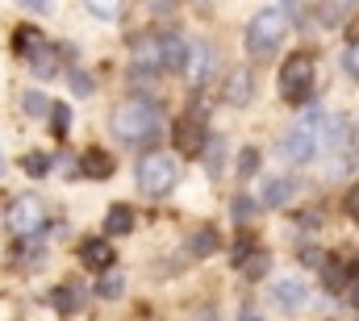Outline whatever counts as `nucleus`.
Returning a JSON list of instances; mask_svg holds the SVG:
<instances>
[{
  "mask_svg": "<svg viewBox=\"0 0 359 321\" xmlns=\"http://www.w3.org/2000/svg\"><path fill=\"white\" fill-rule=\"evenodd\" d=\"M301 259H305V263H313V267H318V263H322V259H326V254H322V250H313V246H301Z\"/></svg>",
  "mask_w": 359,
  "mask_h": 321,
  "instance_id": "f704fd0d",
  "label": "nucleus"
},
{
  "mask_svg": "<svg viewBox=\"0 0 359 321\" xmlns=\"http://www.w3.org/2000/svg\"><path fill=\"white\" fill-rule=\"evenodd\" d=\"M280 96L288 104H305L313 96V55L309 50H297L280 63Z\"/></svg>",
  "mask_w": 359,
  "mask_h": 321,
  "instance_id": "7ed1b4c3",
  "label": "nucleus"
},
{
  "mask_svg": "<svg viewBox=\"0 0 359 321\" xmlns=\"http://www.w3.org/2000/svg\"><path fill=\"white\" fill-rule=\"evenodd\" d=\"M343 205H347V217L359 221V184H355V188H347V200H343Z\"/></svg>",
  "mask_w": 359,
  "mask_h": 321,
  "instance_id": "473e14b6",
  "label": "nucleus"
},
{
  "mask_svg": "<svg viewBox=\"0 0 359 321\" xmlns=\"http://www.w3.org/2000/svg\"><path fill=\"white\" fill-rule=\"evenodd\" d=\"M80 301H84V292H80L76 284H59V288L50 292V305H55L59 313H76V309H80Z\"/></svg>",
  "mask_w": 359,
  "mask_h": 321,
  "instance_id": "a211bd4d",
  "label": "nucleus"
},
{
  "mask_svg": "<svg viewBox=\"0 0 359 321\" xmlns=\"http://www.w3.org/2000/svg\"><path fill=\"white\" fill-rule=\"evenodd\" d=\"M347 42H359V17L347 25Z\"/></svg>",
  "mask_w": 359,
  "mask_h": 321,
  "instance_id": "e433bc0d",
  "label": "nucleus"
},
{
  "mask_svg": "<svg viewBox=\"0 0 359 321\" xmlns=\"http://www.w3.org/2000/svg\"><path fill=\"white\" fill-rule=\"evenodd\" d=\"M318 134H322V113L313 109L305 121H297L288 134H284V142H280V151L288 155L292 163H305L313 159V151H318Z\"/></svg>",
  "mask_w": 359,
  "mask_h": 321,
  "instance_id": "423d86ee",
  "label": "nucleus"
},
{
  "mask_svg": "<svg viewBox=\"0 0 359 321\" xmlns=\"http://www.w3.org/2000/svg\"><path fill=\"white\" fill-rule=\"evenodd\" d=\"M134 59H138V67H147V71H163L159 67V34H138L134 38Z\"/></svg>",
  "mask_w": 359,
  "mask_h": 321,
  "instance_id": "f8f14e48",
  "label": "nucleus"
},
{
  "mask_svg": "<svg viewBox=\"0 0 359 321\" xmlns=\"http://www.w3.org/2000/svg\"><path fill=\"white\" fill-rule=\"evenodd\" d=\"M251 96H255V76H251L247 67H234L230 80H226V88H222V100L234 104V109H243V104H251Z\"/></svg>",
  "mask_w": 359,
  "mask_h": 321,
  "instance_id": "1a4fd4ad",
  "label": "nucleus"
},
{
  "mask_svg": "<svg viewBox=\"0 0 359 321\" xmlns=\"http://www.w3.org/2000/svg\"><path fill=\"white\" fill-rule=\"evenodd\" d=\"M38 42H42V34H38L34 25H21V29L13 34V50H17V55H29Z\"/></svg>",
  "mask_w": 359,
  "mask_h": 321,
  "instance_id": "5701e85b",
  "label": "nucleus"
},
{
  "mask_svg": "<svg viewBox=\"0 0 359 321\" xmlns=\"http://www.w3.org/2000/svg\"><path fill=\"white\" fill-rule=\"evenodd\" d=\"M80 167H84V175H92V179H109L113 175V155L100 151V146H92V151H84Z\"/></svg>",
  "mask_w": 359,
  "mask_h": 321,
  "instance_id": "dca6fc26",
  "label": "nucleus"
},
{
  "mask_svg": "<svg viewBox=\"0 0 359 321\" xmlns=\"http://www.w3.org/2000/svg\"><path fill=\"white\" fill-rule=\"evenodd\" d=\"M155 8H159V13H163V8H172V0H155Z\"/></svg>",
  "mask_w": 359,
  "mask_h": 321,
  "instance_id": "4c0bfd02",
  "label": "nucleus"
},
{
  "mask_svg": "<svg viewBox=\"0 0 359 321\" xmlns=\"http://www.w3.org/2000/svg\"><path fill=\"white\" fill-rule=\"evenodd\" d=\"M188 250L196 254V259H205V254H213L217 250V230H209V226H201L192 238H188Z\"/></svg>",
  "mask_w": 359,
  "mask_h": 321,
  "instance_id": "4be33fe9",
  "label": "nucleus"
},
{
  "mask_svg": "<svg viewBox=\"0 0 359 321\" xmlns=\"http://www.w3.org/2000/svg\"><path fill=\"white\" fill-rule=\"evenodd\" d=\"M21 100H25V113H29V117H46V113H50V100H46L42 92H25Z\"/></svg>",
  "mask_w": 359,
  "mask_h": 321,
  "instance_id": "bb28decb",
  "label": "nucleus"
},
{
  "mask_svg": "<svg viewBox=\"0 0 359 321\" xmlns=\"http://www.w3.org/2000/svg\"><path fill=\"white\" fill-rule=\"evenodd\" d=\"M67 80H72V92H80V96H92V88H96L92 76H84V71H72Z\"/></svg>",
  "mask_w": 359,
  "mask_h": 321,
  "instance_id": "7c9ffc66",
  "label": "nucleus"
},
{
  "mask_svg": "<svg viewBox=\"0 0 359 321\" xmlns=\"http://www.w3.org/2000/svg\"><path fill=\"white\" fill-rule=\"evenodd\" d=\"M180 63H184V42H180V34H159V67H163V71H180Z\"/></svg>",
  "mask_w": 359,
  "mask_h": 321,
  "instance_id": "2eb2a0df",
  "label": "nucleus"
},
{
  "mask_svg": "<svg viewBox=\"0 0 359 321\" xmlns=\"http://www.w3.org/2000/svg\"><path fill=\"white\" fill-rule=\"evenodd\" d=\"M251 217H255V205H251L247 196H243V200H234V221H251Z\"/></svg>",
  "mask_w": 359,
  "mask_h": 321,
  "instance_id": "2f4dec72",
  "label": "nucleus"
},
{
  "mask_svg": "<svg viewBox=\"0 0 359 321\" xmlns=\"http://www.w3.org/2000/svg\"><path fill=\"white\" fill-rule=\"evenodd\" d=\"M271 301H276L280 309H301V305H305V284H301V280H280V284L271 288Z\"/></svg>",
  "mask_w": 359,
  "mask_h": 321,
  "instance_id": "4468645a",
  "label": "nucleus"
},
{
  "mask_svg": "<svg viewBox=\"0 0 359 321\" xmlns=\"http://www.w3.org/2000/svg\"><path fill=\"white\" fill-rule=\"evenodd\" d=\"M21 167H25V175H34V179H42V175L50 171V159H46L42 151H29V155L21 159Z\"/></svg>",
  "mask_w": 359,
  "mask_h": 321,
  "instance_id": "393cba45",
  "label": "nucleus"
},
{
  "mask_svg": "<svg viewBox=\"0 0 359 321\" xmlns=\"http://www.w3.org/2000/svg\"><path fill=\"white\" fill-rule=\"evenodd\" d=\"M121 288H126V275L113 271V267H104L100 280H96V296H100V301H113V296H121Z\"/></svg>",
  "mask_w": 359,
  "mask_h": 321,
  "instance_id": "412c9836",
  "label": "nucleus"
},
{
  "mask_svg": "<svg viewBox=\"0 0 359 321\" xmlns=\"http://www.w3.org/2000/svg\"><path fill=\"white\" fill-rule=\"evenodd\" d=\"M205 142H209L205 117H201V113H188V117H180V125H176V146H180V155H201V151H205Z\"/></svg>",
  "mask_w": 359,
  "mask_h": 321,
  "instance_id": "6e6552de",
  "label": "nucleus"
},
{
  "mask_svg": "<svg viewBox=\"0 0 359 321\" xmlns=\"http://www.w3.org/2000/svg\"><path fill=\"white\" fill-rule=\"evenodd\" d=\"M322 288L326 292H343L347 288V267L339 259H322Z\"/></svg>",
  "mask_w": 359,
  "mask_h": 321,
  "instance_id": "f3484780",
  "label": "nucleus"
},
{
  "mask_svg": "<svg viewBox=\"0 0 359 321\" xmlns=\"http://www.w3.org/2000/svg\"><path fill=\"white\" fill-rule=\"evenodd\" d=\"M130 230H134V213L126 205H113L104 213V234H130Z\"/></svg>",
  "mask_w": 359,
  "mask_h": 321,
  "instance_id": "aec40b11",
  "label": "nucleus"
},
{
  "mask_svg": "<svg viewBox=\"0 0 359 321\" xmlns=\"http://www.w3.org/2000/svg\"><path fill=\"white\" fill-rule=\"evenodd\" d=\"M326 142H330V146H343V142H347V121H343V117H334V121H330Z\"/></svg>",
  "mask_w": 359,
  "mask_h": 321,
  "instance_id": "c85d7f7f",
  "label": "nucleus"
},
{
  "mask_svg": "<svg viewBox=\"0 0 359 321\" xmlns=\"http://www.w3.org/2000/svg\"><path fill=\"white\" fill-rule=\"evenodd\" d=\"M343 67H347V76L359 80V42H351V46L343 50Z\"/></svg>",
  "mask_w": 359,
  "mask_h": 321,
  "instance_id": "c756f323",
  "label": "nucleus"
},
{
  "mask_svg": "<svg viewBox=\"0 0 359 321\" xmlns=\"http://www.w3.org/2000/svg\"><path fill=\"white\" fill-rule=\"evenodd\" d=\"M176 175H180V167L172 155H147V159L138 163V188L147 192V196H168L172 188H176Z\"/></svg>",
  "mask_w": 359,
  "mask_h": 321,
  "instance_id": "20e7f679",
  "label": "nucleus"
},
{
  "mask_svg": "<svg viewBox=\"0 0 359 321\" xmlns=\"http://www.w3.org/2000/svg\"><path fill=\"white\" fill-rule=\"evenodd\" d=\"M25 59H29V71H34L38 80H50V76H59V63H55V50H50L46 42H38V46H34V50H29Z\"/></svg>",
  "mask_w": 359,
  "mask_h": 321,
  "instance_id": "ddd939ff",
  "label": "nucleus"
},
{
  "mask_svg": "<svg viewBox=\"0 0 359 321\" xmlns=\"http://www.w3.org/2000/svg\"><path fill=\"white\" fill-rule=\"evenodd\" d=\"M50 130H55L59 142L67 138V130H72V109L67 104H50Z\"/></svg>",
  "mask_w": 359,
  "mask_h": 321,
  "instance_id": "b1692460",
  "label": "nucleus"
},
{
  "mask_svg": "<svg viewBox=\"0 0 359 321\" xmlns=\"http://www.w3.org/2000/svg\"><path fill=\"white\" fill-rule=\"evenodd\" d=\"M8 234L13 238H34V234H42V226H46V205L38 200V196H17L13 205H8Z\"/></svg>",
  "mask_w": 359,
  "mask_h": 321,
  "instance_id": "39448f33",
  "label": "nucleus"
},
{
  "mask_svg": "<svg viewBox=\"0 0 359 321\" xmlns=\"http://www.w3.org/2000/svg\"><path fill=\"white\" fill-rule=\"evenodd\" d=\"M0 171H4V159H0Z\"/></svg>",
  "mask_w": 359,
  "mask_h": 321,
  "instance_id": "ea45409f",
  "label": "nucleus"
},
{
  "mask_svg": "<svg viewBox=\"0 0 359 321\" xmlns=\"http://www.w3.org/2000/svg\"><path fill=\"white\" fill-rule=\"evenodd\" d=\"M234 267H238L247 280H264V275H268V267H271V254H268V250H251V246H247V250L234 259Z\"/></svg>",
  "mask_w": 359,
  "mask_h": 321,
  "instance_id": "9b49d317",
  "label": "nucleus"
},
{
  "mask_svg": "<svg viewBox=\"0 0 359 321\" xmlns=\"http://www.w3.org/2000/svg\"><path fill=\"white\" fill-rule=\"evenodd\" d=\"M292 192H297V184H292V179H271L259 200H264L268 209H280V205H288V200H292Z\"/></svg>",
  "mask_w": 359,
  "mask_h": 321,
  "instance_id": "6ab92c4d",
  "label": "nucleus"
},
{
  "mask_svg": "<svg viewBox=\"0 0 359 321\" xmlns=\"http://www.w3.org/2000/svg\"><path fill=\"white\" fill-rule=\"evenodd\" d=\"M113 134L130 146L138 142H151L159 134V109L151 100H126L117 113H113Z\"/></svg>",
  "mask_w": 359,
  "mask_h": 321,
  "instance_id": "f257e3e1",
  "label": "nucleus"
},
{
  "mask_svg": "<svg viewBox=\"0 0 359 321\" xmlns=\"http://www.w3.org/2000/svg\"><path fill=\"white\" fill-rule=\"evenodd\" d=\"M284 34H288V13H280V8H264V13H255V17L247 21L243 42H247V50H251L255 59H268L271 50L280 46Z\"/></svg>",
  "mask_w": 359,
  "mask_h": 321,
  "instance_id": "f03ea898",
  "label": "nucleus"
},
{
  "mask_svg": "<svg viewBox=\"0 0 359 321\" xmlns=\"http://www.w3.org/2000/svg\"><path fill=\"white\" fill-rule=\"evenodd\" d=\"M80 259H84V267H92V271H104V267H113V242H104V238L80 242Z\"/></svg>",
  "mask_w": 359,
  "mask_h": 321,
  "instance_id": "9d476101",
  "label": "nucleus"
},
{
  "mask_svg": "<svg viewBox=\"0 0 359 321\" xmlns=\"http://www.w3.org/2000/svg\"><path fill=\"white\" fill-rule=\"evenodd\" d=\"M84 4H88L92 17H100V21H113L121 13V0H84Z\"/></svg>",
  "mask_w": 359,
  "mask_h": 321,
  "instance_id": "a878e982",
  "label": "nucleus"
},
{
  "mask_svg": "<svg viewBox=\"0 0 359 321\" xmlns=\"http://www.w3.org/2000/svg\"><path fill=\"white\" fill-rule=\"evenodd\" d=\"M209 67H213V50H209V42H192V46H184L180 76H184L188 88H201V83L209 80Z\"/></svg>",
  "mask_w": 359,
  "mask_h": 321,
  "instance_id": "0eeeda50",
  "label": "nucleus"
},
{
  "mask_svg": "<svg viewBox=\"0 0 359 321\" xmlns=\"http://www.w3.org/2000/svg\"><path fill=\"white\" fill-rule=\"evenodd\" d=\"M25 8H29V13H50L55 0H25Z\"/></svg>",
  "mask_w": 359,
  "mask_h": 321,
  "instance_id": "c9c22d12",
  "label": "nucleus"
},
{
  "mask_svg": "<svg viewBox=\"0 0 359 321\" xmlns=\"http://www.w3.org/2000/svg\"><path fill=\"white\" fill-rule=\"evenodd\" d=\"M351 305H355V309H359V284H355V288H351Z\"/></svg>",
  "mask_w": 359,
  "mask_h": 321,
  "instance_id": "58836bf2",
  "label": "nucleus"
},
{
  "mask_svg": "<svg viewBox=\"0 0 359 321\" xmlns=\"http://www.w3.org/2000/svg\"><path fill=\"white\" fill-rule=\"evenodd\" d=\"M222 171V138H213V155H209V175Z\"/></svg>",
  "mask_w": 359,
  "mask_h": 321,
  "instance_id": "72a5a7b5",
  "label": "nucleus"
},
{
  "mask_svg": "<svg viewBox=\"0 0 359 321\" xmlns=\"http://www.w3.org/2000/svg\"><path fill=\"white\" fill-rule=\"evenodd\" d=\"M255 171H259V151H255V146H247V151L238 155V175H243V179H251Z\"/></svg>",
  "mask_w": 359,
  "mask_h": 321,
  "instance_id": "cd10ccee",
  "label": "nucleus"
}]
</instances>
